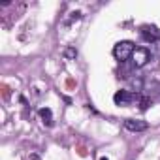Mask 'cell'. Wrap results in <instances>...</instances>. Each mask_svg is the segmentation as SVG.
Returning a JSON list of instances; mask_svg holds the SVG:
<instances>
[{
  "label": "cell",
  "mask_w": 160,
  "mask_h": 160,
  "mask_svg": "<svg viewBox=\"0 0 160 160\" xmlns=\"http://www.w3.org/2000/svg\"><path fill=\"white\" fill-rule=\"evenodd\" d=\"M134 51H136V45H134L130 40H124V42L115 43V47H113V57H115L119 62H126L128 58H132Z\"/></svg>",
  "instance_id": "obj_1"
},
{
  "label": "cell",
  "mask_w": 160,
  "mask_h": 160,
  "mask_svg": "<svg viewBox=\"0 0 160 160\" xmlns=\"http://www.w3.org/2000/svg\"><path fill=\"white\" fill-rule=\"evenodd\" d=\"M151 60V51L147 47H136L134 55H132V64L134 68H143L147 62Z\"/></svg>",
  "instance_id": "obj_2"
},
{
  "label": "cell",
  "mask_w": 160,
  "mask_h": 160,
  "mask_svg": "<svg viewBox=\"0 0 160 160\" xmlns=\"http://www.w3.org/2000/svg\"><path fill=\"white\" fill-rule=\"evenodd\" d=\"M113 102L117 106H130L134 102H139V96L134 92H128V91H117L113 96Z\"/></svg>",
  "instance_id": "obj_3"
},
{
  "label": "cell",
  "mask_w": 160,
  "mask_h": 160,
  "mask_svg": "<svg viewBox=\"0 0 160 160\" xmlns=\"http://www.w3.org/2000/svg\"><path fill=\"white\" fill-rule=\"evenodd\" d=\"M139 32H141V38H143L145 42H151V43L160 42V28H156V27H152V25H143V27L139 28Z\"/></svg>",
  "instance_id": "obj_4"
},
{
  "label": "cell",
  "mask_w": 160,
  "mask_h": 160,
  "mask_svg": "<svg viewBox=\"0 0 160 160\" xmlns=\"http://www.w3.org/2000/svg\"><path fill=\"white\" fill-rule=\"evenodd\" d=\"M124 126H126V130H130V132H143V130H147V122L145 121H138V119H126L124 121Z\"/></svg>",
  "instance_id": "obj_5"
},
{
  "label": "cell",
  "mask_w": 160,
  "mask_h": 160,
  "mask_svg": "<svg viewBox=\"0 0 160 160\" xmlns=\"http://www.w3.org/2000/svg\"><path fill=\"white\" fill-rule=\"evenodd\" d=\"M38 113H40V119H42V122L45 126H53V113H51L49 108H42Z\"/></svg>",
  "instance_id": "obj_6"
},
{
  "label": "cell",
  "mask_w": 160,
  "mask_h": 160,
  "mask_svg": "<svg viewBox=\"0 0 160 160\" xmlns=\"http://www.w3.org/2000/svg\"><path fill=\"white\" fill-rule=\"evenodd\" d=\"M149 106H152V100L147 98V96H141V98H139V109L145 111V109H149Z\"/></svg>",
  "instance_id": "obj_7"
},
{
  "label": "cell",
  "mask_w": 160,
  "mask_h": 160,
  "mask_svg": "<svg viewBox=\"0 0 160 160\" xmlns=\"http://www.w3.org/2000/svg\"><path fill=\"white\" fill-rule=\"evenodd\" d=\"M64 57H66V58H75V57H77V51H75L73 47H68V49L64 51Z\"/></svg>",
  "instance_id": "obj_8"
},
{
  "label": "cell",
  "mask_w": 160,
  "mask_h": 160,
  "mask_svg": "<svg viewBox=\"0 0 160 160\" xmlns=\"http://www.w3.org/2000/svg\"><path fill=\"white\" fill-rule=\"evenodd\" d=\"M77 19H81V12H73L72 13V21H77Z\"/></svg>",
  "instance_id": "obj_9"
},
{
  "label": "cell",
  "mask_w": 160,
  "mask_h": 160,
  "mask_svg": "<svg viewBox=\"0 0 160 160\" xmlns=\"http://www.w3.org/2000/svg\"><path fill=\"white\" fill-rule=\"evenodd\" d=\"M100 160H108V158H106V156H102V158H100Z\"/></svg>",
  "instance_id": "obj_10"
}]
</instances>
